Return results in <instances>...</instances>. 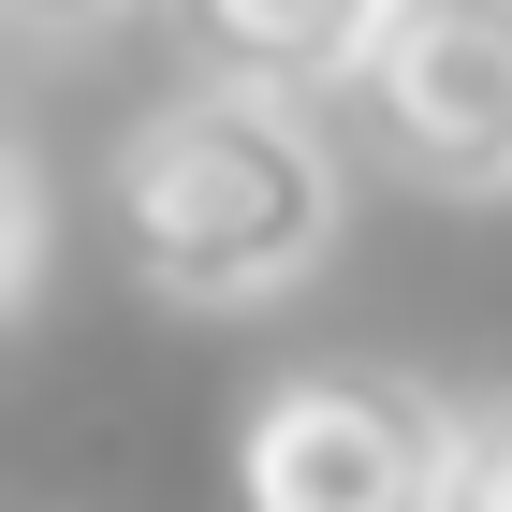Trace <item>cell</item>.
<instances>
[{
  "label": "cell",
  "instance_id": "obj_1",
  "mask_svg": "<svg viewBox=\"0 0 512 512\" xmlns=\"http://www.w3.org/2000/svg\"><path fill=\"white\" fill-rule=\"evenodd\" d=\"M337 249V147L293 88L191 74L118 147V264L161 308H278Z\"/></svg>",
  "mask_w": 512,
  "mask_h": 512
},
{
  "label": "cell",
  "instance_id": "obj_2",
  "mask_svg": "<svg viewBox=\"0 0 512 512\" xmlns=\"http://www.w3.org/2000/svg\"><path fill=\"white\" fill-rule=\"evenodd\" d=\"M469 410L395 366H293L235 425V512H454Z\"/></svg>",
  "mask_w": 512,
  "mask_h": 512
},
{
  "label": "cell",
  "instance_id": "obj_3",
  "mask_svg": "<svg viewBox=\"0 0 512 512\" xmlns=\"http://www.w3.org/2000/svg\"><path fill=\"white\" fill-rule=\"evenodd\" d=\"M352 103L410 191H454V205L512 191V0H395Z\"/></svg>",
  "mask_w": 512,
  "mask_h": 512
},
{
  "label": "cell",
  "instance_id": "obj_4",
  "mask_svg": "<svg viewBox=\"0 0 512 512\" xmlns=\"http://www.w3.org/2000/svg\"><path fill=\"white\" fill-rule=\"evenodd\" d=\"M205 44V74H249V88H352L366 74V44H381L395 0H176Z\"/></svg>",
  "mask_w": 512,
  "mask_h": 512
},
{
  "label": "cell",
  "instance_id": "obj_5",
  "mask_svg": "<svg viewBox=\"0 0 512 512\" xmlns=\"http://www.w3.org/2000/svg\"><path fill=\"white\" fill-rule=\"evenodd\" d=\"M454 512H512V381L469 410V454H454Z\"/></svg>",
  "mask_w": 512,
  "mask_h": 512
},
{
  "label": "cell",
  "instance_id": "obj_6",
  "mask_svg": "<svg viewBox=\"0 0 512 512\" xmlns=\"http://www.w3.org/2000/svg\"><path fill=\"white\" fill-rule=\"evenodd\" d=\"M30 30H88V15H118V0H15Z\"/></svg>",
  "mask_w": 512,
  "mask_h": 512
}]
</instances>
